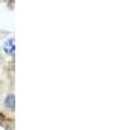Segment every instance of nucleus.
<instances>
[{"mask_svg": "<svg viewBox=\"0 0 124 130\" xmlns=\"http://www.w3.org/2000/svg\"><path fill=\"white\" fill-rule=\"evenodd\" d=\"M5 50L9 54H12V55L14 54V40L13 39L8 40V42L6 43V46H5Z\"/></svg>", "mask_w": 124, "mask_h": 130, "instance_id": "1", "label": "nucleus"}]
</instances>
